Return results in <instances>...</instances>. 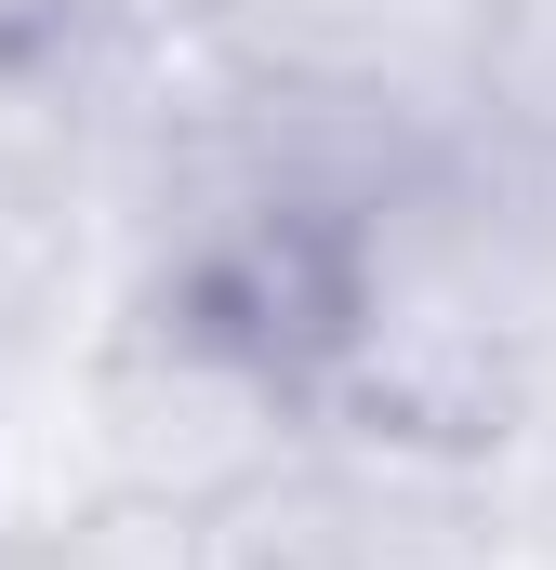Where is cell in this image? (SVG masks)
I'll use <instances>...</instances> for the list:
<instances>
[{"label":"cell","mask_w":556,"mask_h":570,"mask_svg":"<svg viewBox=\"0 0 556 570\" xmlns=\"http://www.w3.org/2000/svg\"><path fill=\"white\" fill-rule=\"evenodd\" d=\"M464 120L504 146H556V0H477Z\"/></svg>","instance_id":"277c9868"},{"label":"cell","mask_w":556,"mask_h":570,"mask_svg":"<svg viewBox=\"0 0 556 570\" xmlns=\"http://www.w3.org/2000/svg\"><path fill=\"white\" fill-rule=\"evenodd\" d=\"M80 253H93V53L0 80V345L67 332Z\"/></svg>","instance_id":"3957f363"},{"label":"cell","mask_w":556,"mask_h":570,"mask_svg":"<svg viewBox=\"0 0 556 570\" xmlns=\"http://www.w3.org/2000/svg\"><path fill=\"white\" fill-rule=\"evenodd\" d=\"M556 385V146L437 134L358 199L331 438L490 478Z\"/></svg>","instance_id":"6da1fadb"},{"label":"cell","mask_w":556,"mask_h":570,"mask_svg":"<svg viewBox=\"0 0 556 570\" xmlns=\"http://www.w3.org/2000/svg\"><path fill=\"white\" fill-rule=\"evenodd\" d=\"M27 67H80L67 0H0V80H27Z\"/></svg>","instance_id":"8992f818"},{"label":"cell","mask_w":556,"mask_h":570,"mask_svg":"<svg viewBox=\"0 0 556 570\" xmlns=\"http://www.w3.org/2000/svg\"><path fill=\"white\" fill-rule=\"evenodd\" d=\"M67 27H80V53H172L212 27V0H67Z\"/></svg>","instance_id":"5b68a950"},{"label":"cell","mask_w":556,"mask_h":570,"mask_svg":"<svg viewBox=\"0 0 556 570\" xmlns=\"http://www.w3.org/2000/svg\"><path fill=\"white\" fill-rule=\"evenodd\" d=\"M199 40L266 94L385 120V134H450L477 67V0H212Z\"/></svg>","instance_id":"7a4b0ae2"}]
</instances>
